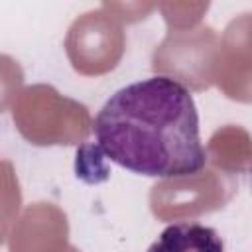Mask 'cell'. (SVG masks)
<instances>
[{
  "instance_id": "obj_2",
  "label": "cell",
  "mask_w": 252,
  "mask_h": 252,
  "mask_svg": "<svg viewBox=\"0 0 252 252\" xmlns=\"http://www.w3.org/2000/svg\"><path fill=\"white\" fill-rule=\"evenodd\" d=\"M148 252H224V242L213 226L175 222L159 232Z\"/></svg>"
},
{
  "instance_id": "obj_1",
  "label": "cell",
  "mask_w": 252,
  "mask_h": 252,
  "mask_svg": "<svg viewBox=\"0 0 252 252\" xmlns=\"http://www.w3.org/2000/svg\"><path fill=\"white\" fill-rule=\"evenodd\" d=\"M96 150L144 177H189L207 163L191 91L173 77L154 75L108 96L93 122Z\"/></svg>"
},
{
  "instance_id": "obj_3",
  "label": "cell",
  "mask_w": 252,
  "mask_h": 252,
  "mask_svg": "<svg viewBox=\"0 0 252 252\" xmlns=\"http://www.w3.org/2000/svg\"><path fill=\"white\" fill-rule=\"evenodd\" d=\"M250 173H252V167H250Z\"/></svg>"
}]
</instances>
